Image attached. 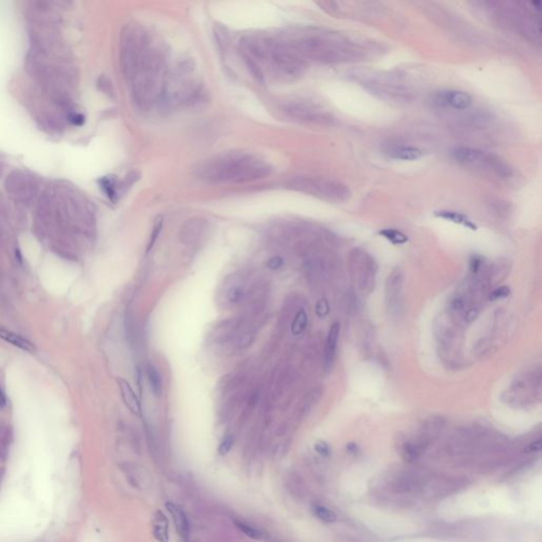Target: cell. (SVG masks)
<instances>
[{
	"instance_id": "d6986e66",
	"label": "cell",
	"mask_w": 542,
	"mask_h": 542,
	"mask_svg": "<svg viewBox=\"0 0 542 542\" xmlns=\"http://www.w3.org/2000/svg\"><path fill=\"white\" fill-rule=\"evenodd\" d=\"M307 323H309V317L304 310H300L294 316L293 321L291 323L290 331L293 336H299L305 330Z\"/></svg>"
},
{
	"instance_id": "d4e9b609",
	"label": "cell",
	"mask_w": 542,
	"mask_h": 542,
	"mask_svg": "<svg viewBox=\"0 0 542 542\" xmlns=\"http://www.w3.org/2000/svg\"><path fill=\"white\" fill-rule=\"evenodd\" d=\"M67 120L75 126H82L85 123V116L81 113L76 112V110H69L67 113Z\"/></svg>"
},
{
	"instance_id": "f546056e",
	"label": "cell",
	"mask_w": 542,
	"mask_h": 542,
	"mask_svg": "<svg viewBox=\"0 0 542 542\" xmlns=\"http://www.w3.org/2000/svg\"><path fill=\"white\" fill-rule=\"evenodd\" d=\"M509 294H510V288L506 287V286H502V287H500V288L496 289L495 291L491 292L490 299L498 300V299H502V298L507 297Z\"/></svg>"
},
{
	"instance_id": "ba28073f",
	"label": "cell",
	"mask_w": 542,
	"mask_h": 542,
	"mask_svg": "<svg viewBox=\"0 0 542 542\" xmlns=\"http://www.w3.org/2000/svg\"><path fill=\"white\" fill-rule=\"evenodd\" d=\"M286 113L295 119L309 123H314V124L325 125L329 124L332 121L330 114L327 113L326 110L315 104L306 102L289 103L286 106Z\"/></svg>"
},
{
	"instance_id": "ffe728a7",
	"label": "cell",
	"mask_w": 542,
	"mask_h": 542,
	"mask_svg": "<svg viewBox=\"0 0 542 542\" xmlns=\"http://www.w3.org/2000/svg\"><path fill=\"white\" fill-rule=\"evenodd\" d=\"M101 188L112 200H116L118 197V190L120 186L114 177H104L100 180Z\"/></svg>"
},
{
	"instance_id": "5bb4252c",
	"label": "cell",
	"mask_w": 542,
	"mask_h": 542,
	"mask_svg": "<svg viewBox=\"0 0 542 542\" xmlns=\"http://www.w3.org/2000/svg\"><path fill=\"white\" fill-rule=\"evenodd\" d=\"M339 335H340V325L339 323L336 322L330 326L328 330L327 338H326V342H325L324 359H325V366L327 368L331 366L332 361H334L336 351H337V346H338Z\"/></svg>"
},
{
	"instance_id": "6da1fadb",
	"label": "cell",
	"mask_w": 542,
	"mask_h": 542,
	"mask_svg": "<svg viewBox=\"0 0 542 542\" xmlns=\"http://www.w3.org/2000/svg\"><path fill=\"white\" fill-rule=\"evenodd\" d=\"M242 47L249 65L260 78H263V68L282 81L297 80L305 71L304 58L290 43L264 36H248L243 40Z\"/></svg>"
},
{
	"instance_id": "cb8c5ba5",
	"label": "cell",
	"mask_w": 542,
	"mask_h": 542,
	"mask_svg": "<svg viewBox=\"0 0 542 542\" xmlns=\"http://www.w3.org/2000/svg\"><path fill=\"white\" fill-rule=\"evenodd\" d=\"M162 224H163L162 218L158 217L156 219V221H155V225H154V228H153V232H152L150 243H149V245H147V248H146V252L147 253H149L152 250L156 241L158 240L159 234H160V232H161V229H162Z\"/></svg>"
},
{
	"instance_id": "83f0119b",
	"label": "cell",
	"mask_w": 542,
	"mask_h": 542,
	"mask_svg": "<svg viewBox=\"0 0 542 542\" xmlns=\"http://www.w3.org/2000/svg\"><path fill=\"white\" fill-rule=\"evenodd\" d=\"M329 313V305L325 299L319 300L316 304V314L318 317L323 318Z\"/></svg>"
},
{
	"instance_id": "277c9868",
	"label": "cell",
	"mask_w": 542,
	"mask_h": 542,
	"mask_svg": "<svg viewBox=\"0 0 542 542\" xmlns=\"http://www.w3.org/2000/svg\"><path fill=\"white\" fill-rule=\"evenodd\" d=\"M303 58L322 63H340L355 60L360 51L353 43L340 35L326 32H309L290 43Z\"/></svg>"
},
{
	"instance_id": "603a6c76",
	"label": "cell",
	"mask_w": 542,
	"mask_h": 542,
	"mask_svg": "<svg viewBox=\"0 0 542 542\" xmlns=\"http://www.w3.org/2000/svg\"><path fill=\"white\" fill-rule=\"evenodd\" d=\"M234 523H235V526L240 529L241 532H243L246 536H248L252 539H255V540H260L263 538V534L257 531L256 528L250 526L249 524L245 523L243 521H239V520H234Z\"/></svg>"
},
{
	"instance_id": "7a4b0ae2",
	"label": "cell",
	"mask_w": 542,
	"mask_h": 542,
	"mask_svg": "<svg viewBox=\"0 0 542 542\" xmlns=\"http://www.w3.org/2000/svg\"><path fill=\"white\" fill-rule=\"evenodd\" d=\"M136 102L142 107L162 103L167 80L165 56L150 43L128 73Z\"/></svg>"
},
{
	"instance_id": "44dd1931",
	"label": "cell",
	"mask_w": 542,
	"mask_h": 542,
	"mask_svg": "<svg viewBox=\"0 0 542 542\" xmlns=\"http://www.w3.org/2000/svg\"><path fill=\"white\" fill-rule=\"evenodd\" d=\"M313 511L317 518L323 522L334 523L337 520V515L331 510L323 506V505H315Z\"/></svg>"
},
{
	"instance_id": "e0dca14e",
	"label": "cell",
	"mask_w": 542,
	"mask_h": 542,
	"mask_svg": "<svg viewBox=\"0 0 542 542\" xmlns=\"http://www.w3.org/2000/svg\"><path fill=\"white\" fill-rule=\"evenodd\" d=\"M435 215L437 217H441V218H444V219H447V220H450L452 221V223L454 224H459V225H462L468 229H471V230H476L477 227L476 225L472 223V221L468 218L467 216H465L464 214H461L459 212H454V211H447V210H443V211H437L435 212Z\"/></svg>"
},
{
	"instance_id": "1f68e13d",
	"label": "cell",
	"mask_w": 542,
	"mask_h": 542,
	"mask_svg": "<svg viewBox=\"0 0 542 542\" xmlns=\"http://www.w3.org/2000/svg\"><path fill=\"white\" fill-rule=\"evenodd\" d=\"M480 263H481V261L478 260V258H472L471 260V269L473 271H477L479 268H480Z\"/></svg>"
},
{
	"instance_id": "7402d4cb",
	"label": "cell",
	"mask_w": 542,
	"mask_h": 542,
	"mask_svg": "<svg viewBox=\"0 0 542 542\" xmlns=\"http://www.w3.org/2000/svg\"><path fill=\"white\" fill-rule=\"evenodd\" d=\"M379 234H380V235H383L389 242H391L392 244H395V245L404 244L406 241H408V238H406L402 232H400L398 230H395V229L381 230L379 232Z\"/></svg>"
},
{
	"instance_id": "30bf717a",
	"label": "cell",
	"mask_w": 542,
	"mask_h": 542,
	"mask_svg": "<svg viewBox=\"0 0 542 542\" xmlns=\"http://www.w3.org/2000/svg\"><path fill=\"white\" fill-rule=\"evenodd\" d=\"M435 103L439 106L451 107L455 110H465L472 104L469 93L460 90H447L435 95Z\"/></svg>"
},
{
	"instance_id": "9c48e42d",
	"label": "cell",
	"mask_w": 542,
	"mask_h": 542,
	"mask_svg": "<svg viewBox=\"0 0 542 542\" xmlns=\"http://www.w3.org/2000/svg\"><path fill=\"white\" fill-rule=\"evenodd\" d=\"M403 286V275L400 269L393 270L389 275L386 284V300L388 309L392 314L400 311L401 291Z\"/></svg>"
},
{
	"instance_id": "8992f818",
	"label": "cell",
	"mask_w": 542,
	"mask_h": 542,
	"mask_svg": "<svg viewBox=\"0 0 542 542\" xmlns=\"http://www.w3.org/2000/svg\"><path fill=\"white\" fill-rule=\"evenodd\" d=\"M290 186L295 190L329 201L343 202L350 199L351 197V191L347 184L335 179L322 177H298L291 181Z\"/></svg>"
},
{
	"instance_id": "8fae6325",
	"label": "cell",
	"mask_w": 542,
	"mask_h": 542,
	"mask_svg": "<svg viewBox=\"0 0 542 542\" xmlns=\"http://www.w3.org/2000/svg\"><path fill=\"white\" fill-rule=\"evenodd\" d=\"M117 383L119 386L120 394L123 402L126 405V408L136 416H140L142 413V406L141 402L137 396V394L134 393L133 389L129 385L127 380L123 378H118Z\"/></svg>"
},
{
	"instance_id": "4dcf8cb0",
	"label": "cell",
	"mask_w": 542,
	"mask_h": 542,
	"mask_svg": "<svg viewBox=\"0 0 542 542\" xmlns=\"http://www.w3.org/2000/svg\"><path fill=\"white\" fill-rule=\"evenodd\" d=\"M315 450L322 457H327L329 454V447L327 446L326 443L324 442H318L315 445Z\"/></svg>"
},
{
	"instance_id": "d6a6232c",
	"label": "cell",
	"mask_w": 542,
	"mask_h": 542,
	"mask_svg": "<svg viewBox=\"0 0 542 542\" xmlns=\"http://www.w3.org/2000/svg\"><path fill=\"white\" fill-rule=\"evenodd\" d=\"M7 403V398H6V395L4 394L3 390L0 389V408H3V406H5Z\"/></svg>"
},
{
	"instance_id": "4316f807",
	"label": "cell",
	"mask_w": 542,
	"mask_h": 542,
	"mask_svg": "<svg viewBox=\"0 0 542 542\" xmlns=\"http://www.w3.org/2000/svg\"><path fill=\"white\" fill-rule=\"evenodd\" d=\"M233 444H234V438H233V436H232L231 434L226 435V436L223 438V441L220 442V444H219V446H218V453H219L220 455H226V454L231 450Z\"/></svg>"
},
{
	"instance_id": "484cf974",
	"label": "cell",
	"mask_w": 542,
	"mask_h": 542,
	"mask_svg": "<svg viewBox=\"0 0 542 542\" xmlns=\"http://www.w3.org/2000/svg\"><path fill=\"white\" fill-rule=\"evenodd\" d=\"M244 297V290L242 289V287L240 286H234L232 288L229 289L228 293H227V298L228 300L231 302V303H239L240 301H242Z\"/></svg>"
},
{
	"instance_id": "3957f363",
	"label": "cell",
	"mask_w": 542,
	"mask_h": 542,
	"mask_svg": "<svg viewBox=\"0 0 542 542\" xmlns=\"http://www.w3.org/2000/svg\"><path fill=\"white\" fill-rule=\"evenodd\" d=\"M271 167L264 160L247 153H229L204 162L198 177L207 182H247L269 176Z\"/></svg>"
},
{
	"instance_id": "52a82bcc",
	"label": "cell",
	"mask_w": 542,
	"mask_h": 542,
	"mask_svg": "<svg viewBox=\"0 0 542 542\" xmlns=\"http://www.w3.org/2000/svg\"><path fill=\"white\" fill-rule=\"evenodd\" d=\"M6 189L14 199L22 202H31L39 191L36 179L24 172L15 171L11 173L6 181Z\"/></svg>"
},
{
	"instance_id": "5b68a950",
	"label": "cell",
	"mask_w": 542,
	"mask_h": 542,
	"mask_svg": "<svg viewBox=\"0 0 542 542\" xmlns=\"http://www.w3.org/2000/svg\"><path fill=\"white\" fill-rule=\"evenodd\" d=\"M452 158L459 164L472 170L486 172L499 177L509 178L513 171L511 166L496 155L468 146L454 147L451 152Z\"/></svg>"
},
{
	"instance_id": "f1b7e54d",
	"label": "cell",
	"mask_w": 542,
	"mask_h": 542,
	"mask_svg": "<svg viewBox=\"0 0 542 542\" xmlns=\"http://www.w3.org/2000/svg\"><path fill=\"white\" fill-rule=\"evenodd\" d=\"M266 266L270 270H279L284 266V258H283L281 255L273 256L271 258H269V261L267 262Z\"/></svg>"
},
{
	"instance_id": "4fadbf2b",
	"label": "cell",
	"mask_w": 542,
	"mask_h": 542,
	"mask_svg": "<svg viewBox=\"0 0 542 542\" xmlns=\"http://www.w3.org/2000/svg\"><path fill=\"white\" fill-rule=\"evenodd\" d=\"M386 155L394 160L401 161H413L423 156V152L414 146L409 145H391L386 150Z\"/></svg>"
},
{
	"instance_id": "2e32d148",
	"label": "cell",
	"mask_w": 542,
	"mask_h": 542,
	"mask_svg": "<svg viewBox=\"0 0 542 542\" xmlns=\"http://www.w3.org/2000/svg\"><path fill=\"white\" fill-rule=\"evenodd\" d=\"M153 534L159 542H168V522L162 512H156L153 518Z\"/></svg>"
},
{
	"instance_id": "7c38bea8",
	"label": "cell",
	"mask_w": 542,
	"mask_h": 542,
	"mask_svg": "<svg viewBox=\"0 0 542 542\" xmlns=\"http://www.w3.org/2000/svg\"><path fill=\"white\" fill-rule=\"evenodd\" d=\"M166 509L173 518L177 533L182 541L188 542L190 537V523L183 510L174 503H166Z\"/></svg>"
},
{
	"instance_id": "9a60e30c",
	"label": "cell",
	"mask_w": 542,
	"mask_h": 542,
	"mask_svg": "<svg viewBox=\"0 0 542 542\" xmlns=\"http://www.w3.org/2000/svg\"><path fill=\"white\" fill-rule=\"evenodd\" d=\"M0 339L7 341L8 343L12 344V346H14L22 351H26L29 353H32L35 351V347L33 346V343L31 341L17 335L14 331L7 329L6 327L2 325H0Z\"/></svg>"
},
{
	"instance_id": "ac0fdd59",
	"label": "cell",
	"mask_w": 542,
	"mask_h": 542,
	"mask_svg": "<svg viewBox=\"0 0 542 542\" xmlns=\"http://www.w3.org/2000/svg\"><path fill=\"white\" fill-rule=\"evenodd\" d=\"M147 379L151 386V390L156 397H160L162 394V379L158 369L154 365L147 366Z\"/></svg>"
}]
</instances>
